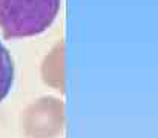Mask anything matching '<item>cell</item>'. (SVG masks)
I'll list each match as a JSON object with an SVG mask.
<instances>
[{"mask_svg":"<svg viewBox=\"0 0 158 138\" xmlns=\"http://www.w3.org/2000/svg\"><path fill=\"white\" fill-rule=\"evenodd\" d=\"M61 0H0V29L6 39H25L46 31Z\"/></svg>","mask_w":158,"mask_h":138,"instance_id":"6da1fadb","label":"cell"},{"mask_svg":"<svg viewBox=\"0 0 158 138\" xmlns=\"http://www.w3.org/2000/svg\"><path fill=\"white\" fill-rule=\"evenodd\" d=\"M26 114V131L32 138H51L61 131L63 111L58 100H40Z\"/></svg>","mask_w":158,"mask_h":138,"instance_id":"7a4b0ae2","label":"cell"},{"mask_svg":"<svg viewBox=\"0 0 158 138\" xmlns=\"http://www.w3.org/2000/svg\"><path fill=\"white\" fill-rule=\"evenodd\" d=\"M61 60H63V51H61V45H58L52 51V54L49 57H46L45 65H43L45 82L55 86V88H61V82H63Z\"/></svg>","mask_w":158,"mask_h":138,"instance_id":"3957f363","label":"cell"},{"mask_svg":"<svg viewBox=\"0 0 158 138\" xmlns=\"http://www.w3.org/2000/svg\"><path fill=\"white\" fill-rule=\"evenodd\" d=\"M14 85V61L0 42V101H3Z\"/></svg>","mask_w":158,"mask_h":138,"instance_id":"277c9868","label":"cell"}]
</instances>
